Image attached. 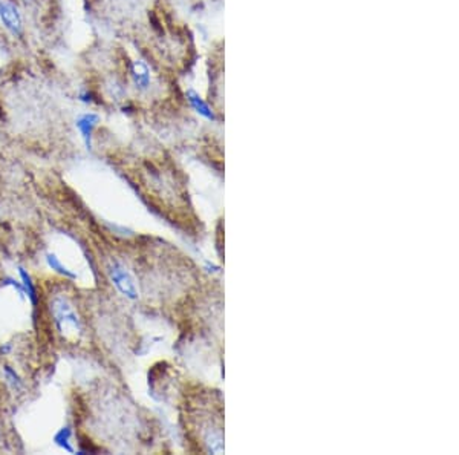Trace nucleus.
Segmentation results:
<instances>
[{
	"mask_svg": "<svg viewBox=\"0 0 459 455\" xmlns=\"http://www.w3.org/2000/svg\"><path fill=\"white\" fill-rule=\"evenodd\" d=\"M187 100L190 103V106L195 109L201 116L207 118V120H214V112L211 110V108L208 106V103L201 97V95L195 90H188L187 92Z\"/></svg>",
	"mask_w": 459,
	"mask_h": 455,
	"instance_id": "obj_6",
	"label": "nucleus"
},
{
	"mask_svg": "<svg viewBox=\"0 0 459 455\" xmlns=\"http://www.w3.org/2000/svg\"><path fill=\"white\" fill-rule=\"evenodd\" d=\"M70 436H72L70 428H61V429L58 430V432L55 434L54 440H55V443H57L60 448H63L66 452H74V448H72V444H70Z\"/></svg>",
	"mask_w": 459,
	"mask_h": 455,
	"instance_id": "obj_8",
	"label": "nucleus"
},
{
	"mask_svg": "<svg viewBox=\"0 0 459 455\" xmlns=\"http://www.w3.org/2000/svg\"><path fill=\"white\" fill-rule=\"evenodd\" d=\"M52 314L55 325L61 334H78L81 331V322L75 311L72 310L69 302L64 298H55L52 302Z\"/></svg>",
	"mask_w": 459,
	"mask_h": 455,
	"instance_id": "obj_2",
	"label": "nucleus"
},
{
	"mask_svg": "<svg viewBox=\"0 0 459 455\" xmlns=\"http://www.w3.org/2000/svg\"><path fill=\"white\" fill-rule=\"evenodd\" d=\"M129 72H130V78H132V83L136 89L139 90H146L150 88V83H152V76H150V69L149 66L141 62V60H135L130 63V68H129Z\"/></svg>",
	"mask_w": 459,
	"mask_h": 455,
	"instance_id": "obj_4",
	"label": "nucleus"
},
{
	"mask_svg": "<svg viewBox=\"0 0 459 455\" xmlns=\"http://www.w3.org/2000/svg\"><path fill=\"white\" fill-rule=\"evenodd\" d=\"M0 26L12 38H21L25 36V17L14 0H0Z\"/></svg>",
	"mask_w": 459,
	"mask_h": 455,
	"instance_id": "obj_1",
	"label": "nucleus"
},
{
	"mask_svg": "<svg viewBox=\"0 0 459 455\" xmlns=\"http://www.w3.org/2000/svg\"><path fill=\"white\" fill-rule=\"evenodd\" d=\"M18 273H20V278H21V284H23V288H25L28 298L31 299V302L35 305L37 300H38V296H37V290H35V285L31 279V276L28 274V272L25 268H18Z\"/></svg>",
	"mask_w": 459,
	"mask_h": 455,
	"instance_id": "obj_7",
	"label": "nucleus"
},
{
	"mask_svg": "<svg viewBox=\"0 0 459 455\" xmlns=\"http://www.w3.org/2000/svg\"><path fill=\"white\" fill-rule=\"evenodd\" d=\"M109 273H110V278H112L113 284L116 285V288H118L119 292L124 293L126 296H129V298H132V299L136 298L135 285H133L130 276L124 272V268L118 267V266H113V267L109 270Z\"/></svg>",
	"mask_w": 459,
	"mask_h": 455,
	"instance_id": "obj_5",
	"label": "nucleus"
},
{
	"mask_svg": "<svg viewBox=\"0 0 459 455\" xmlns=\"http://www.w3.org/2000/svg\"><path fill=\"white\" fill-rule=\"evenodd\" d=\"M101 122V116L100 114L96 112H92V110H86V112H81L77 118H75V128L84 142V146L87 149L92 148V138H93V132L95 129L98 128Z\"/></svg>",
	"mask_w": 459,
	"mask_h": 455,
	"instance_id": "obj_3",
	"label": "nucleus"
},
{
	"mask_svg": "<svg viewBox=\"0 0 459 455\" xmlns=\"http://www.w3.org/2000/svg\"><path fill=\"white\" fill-rule=\"evenodd\" d=\"M46 262H47V266H49L54 272H57V273H60V274H63V276H66V278H75V274L72 273L70 270H67V268L61 264V260H60L55 254L47 253V254H46Z\"/></svg>",
	"mask_w": 459,
	"mask_h": 455,
	"instance_id": "obj_9",
	"label": "nucleus"
}]
</instances>
